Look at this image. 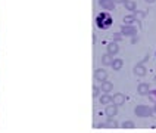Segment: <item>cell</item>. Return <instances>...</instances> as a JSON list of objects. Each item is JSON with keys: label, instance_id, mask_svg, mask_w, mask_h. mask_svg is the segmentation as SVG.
I'll return each mask as SVG.
<instances>
[{"label": "cell", "instance_id": "obj_1", "mask_svg": "<svg viewBox=\"0 0 156 133\" xmlns=\"http://www.w3.org/2000/svg\"><path fill=\"white\" fill-rule=\"evenodd\" d=\"M134 114L137 117H141V118H147V117H152L153 108H150L147 105H137L134 108Z\"/></svg>", "mask_w": 156, "mask_h": 133}, {"label": "cell", "instance_id": "obj_2", "mask_svg": "<svg viewBox=\"0 0 156 133\" xmlns=\"http://www.w3.org/2000/svg\"><path fill=\"white\" fill-rule=\"evenodd\" d=\"M121 34L122 36H125V37H131V36H134V34H137V28L134 25H122L121 27Z\"/></svg>", "mask_w": 156, "mask_h": 133}, {"label": "cell", "instance_id": "obj_3", "mask_svg": "<svg viewBox=\"0 0 156 133\" xmlns=\"http://www.w3.org/2000/svg\"><path fill=\"white\" fill-rule=\"evenodd\" d=\"M133 73H134L136 77H144L146 73H147V70H146L144 64H137L134 68H133Z\"/></svg>", "mask_w": 156, "mask_h": 133}, {"label": "cell", "instance_id": "obj_4", "mask_svg": "<svg viewBox=\"0 0 156 133\" xmlns=\"http://www.w3.org/2000/svg\"><path fill=\"white\" fill-rule=\"evenodd\" d=\"M109 15V13H106V12H102V13H99V15L96 16V25H97V28H100V30H105V18Z\"/></svg>", "mask_w": 156, "mask_h": 133}, {"label": "cell", "instance_id": "obj_5", "mask_svg": "<svg viewBox=\"0 0 156 133\" xmlns=\"http://www.w3.org/2000/svg\"><path fill=\"white\" fill-rule=\"evenodd\" d=\"M94 78L97 80V82H105V80H108V73L103 70V68H97L94 71Z\"/></svg>", "mask_w": 156, "mask_h": 133}, {"label": "cell", "instance_id": "obj_6", "mask_svg": "<svg viewBox=\"0 0 156 133\" xmlns=\"http://www.w3.org/2000/svg\"><path fill=\"white\" fill-rule=\"evenodd\" d=\"M99 5H100V8L106 9V10H113L116 3L113 0H99Z\"/></svg>", "mask_w": 156, "mask_h": 133}, {"label": "cell", "instance_id": "obj_7", "mask_svg": "<svg viewBox=\"0 0 156 133\" xmlns=\"http://www.w3.org/2000/svg\"><path fill=\"white\" fill-rule=\"evenodd\" d=\"M112 104L116 105V106H121L125 104V96L122 95V93H116V95L112 96Z\"/></svg>", "mask_w": 156, "mask_h": 133}, {"label": "cell", "instance_id": "obj_8", "mask_svg": "<svg viewBox=\"0 0 156 133\" xmlns=\"http://www.w3.org/2000/svg\"><path fill=\"white\" fill-rule=\"evenodd\" d=\"M137 92H138V95H141V96H147V93L150 92V87H149L147 83H140L137 86Z\"/></svg>", "mask_w": 156, "mask_h": 133}, {"label": "cell", "instance_id": "obj_9", "mask_svg": "<svg viewBox=\"0 0 156 133\" xmlns=\"http://www.w3.org/2000/svg\"><path fill=\"white\" fill-rule=\"evenodd\" d=\"M119 52V46H118V43L116 42H111L109 45H108V53L109 55H116V53Z\"/></svg>", "mask_w": 156, "mask_h": 133}, {"label": "cell", "instance_id": "obj_10", "mask_svg": "<svg viewBox=\"0 0 156 133\" xmlns=\"http://www.w3.org/2000/svg\"><path fill=\"white\" fill-rule=\"evenodd\" d=\"M105 114L108 115V117H115L116 114H118V106L116 105H109V106H106V110H105Z\"/></svg>", "mask_w": 156, "mask_h": 133}, {"label": "cell", "instance_id": "obj_11", "mask_svg": "<svg viewBox=\"0 0 156 133\" xmlns=\"http://www.w3.org/2000/svg\"><path fill=\"white\" fill-rule=\"evenodd\" d=\"M112 89H113V83L108 82V80H105V82H102V84H100V90H102V92L109 93Z\"/></svg>", "mask_w": 156, "mask_h": 133}, {"label": "cell", "instance_id": "obj_12", "mask_svg": "<svg viewBox=\"0 0 156 133\" xmlns=\"http://www.w3.org/2000/svg\"><path fill=\"white\" fill-rule=\"evenodd\" d=\"M119 124H118V121L113 118V117H109L108 120H106V123H105V127L106 129H116Z\"/></svg>", "mask_w": 156, "mask_h": 133}, {"label": "cell", "instance_id": "obj_13", "mask_svg": "<svg viewBox=\"0 0 156 133\" xmlns=\"http://www.w3.org/2000/svg\"><path fill=\"white\" fill-rule=\"evenodd\" d=\"M122 65H124V61L122 59H113L112 61V64H111V66H112V68H113V71H119L121 68H122Z\"/></svg>", "mask_w": 156, "mask_h": 133}, {"label": "cell", "instance_id": "obj_14", "mask_svg": "<svg viewBox=\"0 0 156 133\" xmlns=\"http://www.w3.org/2000/svg\"><path fill=\"white\" fill-rule=\"evenodd\" d=\"M99 102H100V105H109V104H112V96L111 95H100Z\"/></svg>", "mask_w": 156, "mask_h": 133}, {"label": "cell", "instance_id": "obj_15", "mask_svg": "<svg viewBox=\"0 0 156 133\" xmlns=\"http://www.w3.org/2000/svg\"><path fill=\"white\" fill-rule=\"evenodd\" d=\"M100 61H102V64L103 65H111L112 64V61H113V56L112 55H109V53H105V55H102V58H100Z\"/></svg>", "mask_w": 156, "mask_h": 133}, {"label": "cell", "instance_id": "obj_16", "mask_svg": "<svg viewBox=\"0 0 156 133\" xmlns=\"http://www.w3.org/2000/svg\"><path fill=\"white\" fill-rule=\"evenodd\" d=\"M124 6H125V9L130 10V12H134L136 8H137V5H136L134 0H125V2H124Z\"/></svg>", "mask_w": 156, "mask_h": 133}, {"label": "cell", "instance_id": "obj_17", "mask_svg": "<svg viewBox=\"0 0 156 133\" xmlns=\"http://www.w3.org/2000/svg\"><path fill=\"white\" fill-rule=\"evenodd\" d=\"M124 24L125 25H133L134 22H136V18H134V15H133V13H131V15H127V16H124Z\"/></svg>", "mask_w": 156, "mask_h": 133}, {"label": "cell", "instance_id": "obj_18", "mask_svg": "<svg viewBox=\"0 0 156 133\" xmlns=\"http://www.w3.org/2000/svg\"><path fill=\"white\" fill-rule=\"evenodd\" d=\"M121 127L122 129H134L136 124H134V121H131V120H125V121L121 124Z\"/></svg>", "mask_w": 156, "mask_h": 133}, {"label": "cell", "instance_id": "obj_19", "mask_svg": "<svg viewBox=\"0 0 156 133\" xmlns=\"http://www.w3.org/2000/svg\"><path fill=\"white\" fill-rule=\"evenodd\" d=\"M133 15H134V18H136L137 21H138V19H143V18L146 16V10H138V12H136V10H134Z\"/></svg>", "mask_w": 156, "mask_h": 133}, {"label": "cell", "instance_id": "obj_20", "mask_svg": "<svg viewBox=\"0 0 156 133\" xmlns=\"http://www.w3.org/2000/svg\"><path fill=\"white\" fill-rule=\"evenodd\" d=\"M112 22H113V19L111 18V15H108V16L105 18V22H103V24H105V28H109V27L112 25Z\"/></svg>", "mask_w": 156, "mask_h": 133}, {"label": "cell", "instance_id": "obj_21", "mask_svg": "<svg viewBox=\"0 0 156 133\" xmlns=\"http://www.w3.org/2000/svg\"><path fill=\"white\" fill-rule=\"evenodd\" d=\"M122 34H121V31L119 33H113L112 34V38H113V42H119V40H122Z\"/></svg>", "mask_w": 156, "mask_h": 133}, {"label": "cell", "instance_id": "obj_22", "mask_svg": "<svg viewBox=\"0 0 156 133\" xmlns=\"http://www.w3.org/2000/svg\"><path fill=\"white\" fill-rule=\"evenodd\" d=\"M147 96H149V99H150V101L156 102V90H150V92L147 93Z\"/></svg>", "mask_w": 156, "mask_h": 133}, {"label": "cell", "instance_id": "obj_23", "mask_svg": "<svg viewBox=\"0 0 156 133\" xmlns=\"http://www.w3.org/2000/svg\"><path fill=\"white\" fill-rule=\"evenodd\" d=\"M100 92H102L100 87L94 86V87H93V96H94V98H99V96H100Z\"/></svg>", "mask_w": 156, "mask_h": 133}, {"label": "cell", "instance_id": "obj_24", "mask_svg": "<svg viewBox=\"0 0 156 133\" xmlns=\"http://www.w3.org/2000/svg\"><path fill=\"white\" fill-rule=\"evenodd\" d=\"M137 42H138V36H136V34H134V36H131V43H133V45H136Z\"/></svg>", "mask_w": 156, "mask_h": 133}, {"label": "cell", "instance_id": "obj_25", "mask_svg": "<svg viewBox=\"0 0 156 133\" xmlns=\"http://www.w3.org/2000/svg\"><path fill=\"white\" fill-rule=\"evenodd\" d=\"M149 59H150V56H149V55H144V58L141 59V62H140V64H146V62H147Z\"/></svg>", "mask_w": 156, "mask_h": 133}, {"label": "cell", "instance_id": "obj_26", "mask_svg": "<svg viewBox=\"0 0 156 133\" xmlns=\"http://www.w3.org/2000/svg\"><path fill=\"white\" fill-rule=\"evenodd\" d=\"M113 2H115V3H124L125 0H113Z\"/></svg>", "mask_w": 156, "mask_h": 133}, {"label": "cell", "instance_id": "obj_27", "mask_svg": "<svg viewBox=\"0 0 156 133\" xmlns=\"http://www.w3.org/2000/svg\"><path fill=\"white\" fill-rule=\"evenodd\" d=\"M144 2H146V3H155L156 0H144Z\"/></svg>", "mask_w": 156, "mask_h": 133}, {"label": "cell", "instance_id": "obj_28", "mask_svg": "<svg viewBox=\"0 0 156 133\" xmlns=\"http://www.w3.org/2000/svg\"><path fill=\"white\" fill-rule=\"evenodd\" d=\"M153 112H156V102H155V106H153Z\"/></svg>", "mask_w": 156, "mask_h": 133}, {"label": "cell", "instance_id": "obj_29", "mask_svg": "<svg viewBox=\"0 0 156 133\" xmlns=\"http://www.w3.org/2000/svg\"><path fill=\"white\" fill-rule=\"evenodd\" d=\"M153 83H155V84H156V75H155V77H153Z\"/></svg>", "mask_w": 156, "mask_h": 133}, {"label": "cell", "instance_id": "obj_30", "mask_svg": "<svg viewBox=\"0 0 156 133\" xmlns=\"http://www.w3.org/2000/svg\"><path fill=\"white\" fill-rule=\"evenodd\" d=\"M155 55H156V52H155Z\"/></svg>", "mask_w": 156, "mask_h": 133}, {"label": "cell", "instance_id": "obj_31", "mask_svg": "<svg viewBox=\"0 0 156 133\" xmlns=\"http://www.w3.org/2000/svg\"><path fill=\"white\" fill-rule=\"evenodd\" d=\"M155 127H156V124H155Z\"/></svg>", "mask_w": 156, "mask_h": 133}]
</instances>
